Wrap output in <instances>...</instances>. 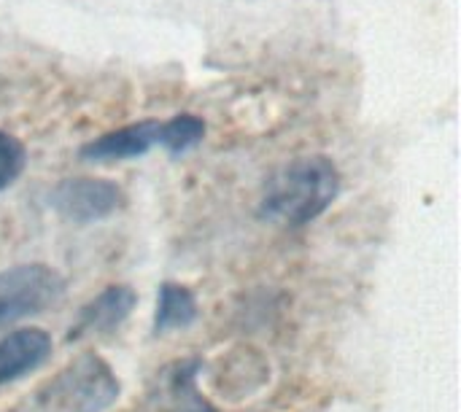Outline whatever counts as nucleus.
I'll return each instance as SVG.
<instances>
[{"mask_svg":"<svg viewBox=\"0 0 461 412\" xmlns=\"http://www.w3.org/2000/svg\"><path fill=\"white\" fill-rule=\"evenodd\" d=\"M340 194V170L330 157L313 154L281 165L267 175L259 216L278 227H305Z\"/></svg>","mask_w":461,"mask_h":412,"instance_id":"f257e3e1","label":"nucleus"},{"mask_svg":"<svg viewBox=\"0 0 461 412\" xmlns=\"http://www.w3.org/2000/svg\"><path fill=\"white\" fill-rule=\"evenodd\" d=\"M122 383L97 354H81L49 378L24 405V412H105L116 405Z\"/></svg>","mask_w":461,"mask_h":412,"instance_id":"f03ea898","label":"nucleus"},{"mask_svg":"<svg viewBox=\"0 0 461 412\" xmlns=\"http://www.w3.org/2000/svg\"><path fill=\"white\" fill-rule=\"evenodd\" d=\"M65 281L49 264H16L0 273V329L59 302Z\"/></svg>","mask_w":461,"mask_h":412,"instance_id":"7ed1b4c3","label":"nucleus"},{"mask_svg":"<svg viewBox=\"0 0 461 412\" xmlns=\"http://www.w3.org/2000/svg\"><path fill=\"white\" fill-rule=\"evenodd\" d=\"M124 202V189L108 178H65L49 194V205L73 224L103 221L119 213Z\"/></svg>","mask_w":461,"mask_h":412,"instance_id":"20e7f679","label":"nucleus"},{"mask_svg":"<svg viewBox=\"0 0 461 412\" xmlns=\"http://www.w3.org/2000/svg\"><path fill=\"white\" fill-rule=\"evenodd\" d=\"M203 362L181 359L157 372L138 412H219L197 389Z\"/></svg>","mask_w":461,"mask_h":412,"instance_id":"39448f33","label":"nucleus"},{"mask_svg":"<svg viewBox=\"0 0 461 412\" xmlns=\"http://www.w3.org/2000/svg\"><path fill=\"white\" fill-rule=\"evenodd\" d=\"M151 148H162V121L157 119H146V121H135V124H124L111 132H103L95 140L84 143L78 157L84 162L105 165V162H124V159L146 157Z\"/></svg>","mask_w":461,"mask_h":412,"instance_id":"423d86ee","label":"nucleus"},{"mask_svg":"<svg viewBox=\"0 0 461 412\" xmlns=\"http://www.w3.org/2000/svg\"><path fill=\"white\" fill-rule=\"evenodd\" d=\"M135 302H138V294L130 286H108L78 310V318L73 321L68 332V343H78L84 337L108 335L119 329L130 318Z\"/></svg>","mask_w":461,"mask_h":412,"instance_id":"0eeeda50","label":"nucleus"},{"mask_svg":"<svg viewBox=\"0 0 461 412\" xmlns=\"http://www.w3.org/2000/svg\"><path fill=\"white\" fill-rule=\"evenodd\" d=\"M51 356V337L43 329H16L0 340V389L43 367Z\"/></svg>","mask_w":461,"mask_h":412,"instance_id":"6e6552de","label":"nucleus"},{"mask_svg":"<svg viewBox=\"0 0 461 412\" xmlns=\"http://www.w3.org/2000/svg\"><path fill=\"white\" fill-rule=\"evenodd\" d=\"M197 300L194 294L181 283H162L157 313H154V332L165 335L173 329H186L197 321Z\"/></svg>","mask_w":461,"mask_h":412,"instance_id":"1a4fd4ad","label":"nucleus"},{"mask_svg":"<svg viewBox=\"0 0 461 412\" xmlns=\"http://www.w3.org/2000/svg\"><path fill=\"white\" fill-rule=\"evenodd\" d=\"M205 138V121L194 113H178L162 121V148L173 157L192 151Z\"/></svg>","mask_w":461,"mask_h":412,"instance_id":"9d476101","label":"nucleus"},{"mask_svg":"<svg viewBox=\"0 0 461 412\" xmlns=\"http://www.w3.org/2000/svg\"><path fill=\"white\" fill-rule=\"evenodd\" d=\"M24 165H27L24 143L16 135L0 130V192H5L24 173Z\"/></svg>","mask_w":461,"mask_h":412,"instance_id":"9b49d317","label":"nucleus"}]
</instances>
